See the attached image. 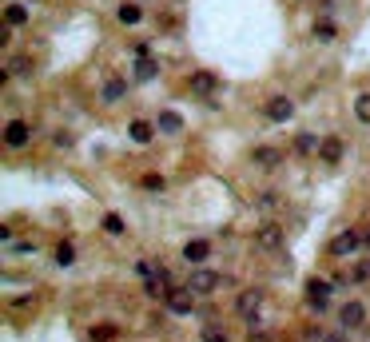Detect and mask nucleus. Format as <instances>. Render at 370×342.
<instances>
[{
    "label": "nucleus",
    "instance_id": "obj_1",
    "mask_svg": "<svg viewBox=\"0 0 370 342\" xmlns=\"http://www.w3.org/2000/svg\"><path fill=\"white\" fill-rule=\"evenodd\" d=\"M187 287H191V291L203 299V294L219 291L223 279H219V271H211V267H191V275H187Z\"/></svg>",
    "mask_w": 370,
    "mask_h": 342
},
{
    "label": "nucleus",
    "instance_id": "obj_2",
    "mask_svg": "<svg viewBox=\"0 0 370 342\" xmlns=\"http://www.w3.org/2000/svg\"><path fill=\"white\" fill-rule=\"evenodd\" d=\"M358 247H366V235L343 231V235H334V239H331V247H327V251H331L334 259H346V255H355Z\"/></svg>",
    "mask_w": 370,
    "mask_h": 342
},
{
    "label": "nucleus",
    "instance_id": "obj_3",
    "mask_svg": "<svg viewBox=\"0 0 370 342\" xmlns=\"http://www.w3.org/2000/svg\"><path fill=\"white\" fill-rule=\"evenodd\" d=\"M255 247H263V251H283L287 247V235L279 223H263L259 231H255Z\"/></svg>",
    "mask_w": 370,
    "mask_h": 342
},
{
    "label": "nucleus",
    "instance_id": "obj_4",
    "mask_svg": "<svg viewBox=\"0 0 370 342\" xmlns=\"http://www.w3.org/2000/svg\"><path fill=\"white\" fill-rule=\"evenodd\" d=\"M307 306L310 310H331V282L327 279H310L307 282Z\"/></svg>",
    "mask_w": 370,
    "mask_h": 342
},
{
    "label": "nucleus",
    "instance_id": "obj_5",
    "mask_svg": "<svg viewBox=\"0 0 370 342\" xmlns=\"http://www.w3.org/2000/svg\"><path fill=\"white\" fill-rule=\"evenodd\" d=\"M263 116L271 123H287L291 116H295V100L291 96H271L267 100V108H263Z\"/></svg>",
    "mask_w": 370,
    "mask_h": 342
},
{
    "label": "nucleus",
    "instance_id": "obj_6",
    "mask_svg": "<svg viewBox=\"0 0 370 342\" xmlns=\"http://www.w3.org/2000/svg\"><path fill=\"white\" fill-rule=\"evenodd\" d=\"M362 322H366V306L358 303V299H350V303L338 306V327L343 330H358Z\"/></svg>",
    "mask_w": 370,
    "mask_h": 342
},
{
    "label": "nucleus",
    "instance_id": "obj_7",
    "mask_svg": "<svg viewBox=\"0 0 370 342\" xmlns=\"http://www.w3.org/2000/svg\"><path fill=\"white\" fill-rule=\"evenodd\" d=\"M28 139H32V123H28V120H8V128H4V147L20 151Z\"/></svg>",
    "mask_w": 370,
    "mask_h": 342
},
{
    "label": "nucleus",
    "instance_id": "obj_8",
    "mask_svg": "<svg viewBox=\"0 0 370 342\" xmlns=\"http://www.w3.org/2000/svg\"><path fill=\"white\" fill-rule=\"evenodd\" d=\"M196 299H199V294L191 291V287H179V291H167V306H172L175 315H187V310L196 306Z\"/></svg>",
    "mask_w": 370,
    "mask_h": 342
},
{
    "label": "nucleus",
    "instance_id": "obj_9",
    "mask_svg": "<svg viewBox=\"0 0 370 342\" xmlns=\"http://www.w3.org/2000/svg\"><path fill=\"white\" fill-rule=\"evenodd\" d=\"M259 306H263V291H243L239 299H235V310H239L243 318H255Z\"/></svg>",
    "mask_w": 370,
    "mask_h": 342
},
{
    "label": "nucleus",
    "instance_id": "obj_10",
    "mask_svg": "<svg viewBox=\"0 0 370 342\" xmlns=\"http://www.w3.org/2000/svg\"><path fill=\"white\" fill-rule=\"evenodd\" d=\"M251 159H255V167L275 171L279 163H283V151H279V147H255V151H251Z\"/></svg>",
    "mask_w": 370,
    "mask_h": 342
},
{
    "label": "nucleus",
    "instance_id": "obj_11",
    "mask_svg": "<svg viewBox=\"0 0 370 342\" xmlns=\"http://www.w3.org/2000/svg\"><path fill=\"white\" fill-rule=\"evenodd\" d=\"M207 255H211V243H207V239H191V243L184 247V259L191 263V267H203V263H207Z\"/></svg>",
    "mask_w": 370,
    "mask_h": 342
},
{
    "label": "nucleus",
    "instance_id": "obj_12",
    "mask_svg": "<svg viewBox=\"0 0 370 342\" xmlns=\"http://www.w3.org/2000/svg\"><path fill=\"white\" fill-rule=\"evenodd\" d=\"M319 159L334 167V163L343 159V139H338V135H327V139H322V147H319Z\"/></svg>",
    "mask_w": 370,
    "mask_h": 342
},
{
    "label": "nucleus",
    "instance_id": "obj_13",
    "mask_svg": "<svg viewBox=\"0 0 370 342\" xmlns=\"http://www.w3.org/2000/svg\"><path fill=\"white\" fill-rule=\"evenodd\" d=\"M187 88H191L196 96H211V92L219 88V80H215V76H211V72H196V76H191V80H187Z\"/></svg>",
    "mask_w": 370,
    "mask_h": 342
},
{
    "label": "nucleus",
    "instance_id": "obj_14",
    "mask_svg": "<svg viewBox=\"0 0 370 342\" xmlns=\"http://www.w3.org/2000/svg\"><path fill=\"white\" fill-rule=\"evenodd\" d=\"M116 20H120V25H139V20H144V8H139L136 0H123L120 8H116Z\"/></svg>",
    "mask_w": 370,
    "mask_h": 342
},
{
    "label": "nucleus",
    "instance_id": "obj_15",
    "mask_svg": "<svg viewBox=\"0 0 370 342\" xmlns=\"http://www.w3.org/2000/svg\"><path fill=\"white\" fill-rule=\"evenodd\" d=\"M156 76H160V60H156V56H136V80H144V84H148V80H156Z\"/></svg>",
    "mask_w": 370,
    "mask_h": 342
},
{
    "label": "nucleus",
    "instance_id": "obj_16",
    "mask_svg": "<svg viewBox=\"0 0 370 342\" xmlns=\"http://www.w3.org/2000/svg\"><path fill=\"white\" fill-rule=\"evenodd\" d=\"M156 128H160V132H167V135H179V132H184V116H179V111H160Z\"/></svg>",
    "mask_w": 370,
    "mask_h": 342
},
{
    "label": "nucleus",
    "instance_id": "obj_17",
    "mask_svg": "<svg viewBox=\"0 0 370 342\" xmlns=\"http://www.w3.org/2000/svg\"><path fill=\"white\" fill-rule=\"evenodd\" d=\"M128 135H132L136 144H151V135H156V123H148V120H132V123H128Z\"/></svg>",
    "mask_w": 370,
    "mask_h": 342
},
{
    "label": "nucleus",
    "instance_id": "obj_18",
    "mask_svg": "<svg viewBox=\"0 0 370 342\" xmlns=\"http://www.w3.org/2000/svg\"><path fill=\"white\" fill-rule=\"evenodd\" d=\"M319 147H322L319 135H310V132L295 135V151H299V156H319Z\"/></svg>",
    "mask_w": 370,
    "mask_h": 342
},
{
    "label": "nucleus",
    "instance_id": "obj_19",
    "mask_svg": "<svg viewBox=\"0 0 370 342\" xmlns=\"http://www.w3.org/2000/svg\"><path fill=\"white\" fill-rule=\"evenodd\" d=\"M4 25L8 28H25L28 25V8L25 4H8V8H4Z\"/></svg>",
    "mask_w": 370,
    "mask_h": 342
},
{
    "label": "nucleus",
    "instance_id": "obj_20",
    "mask_svg": "<svg viewBox=\"0 0 370 342\" xmlns=\"http://www.w3.org/2000/svg\"><path fill=\"white\" fill-rule=\"evenodd\" d=\"M123 96H128V80L111 76L108 84H104V100H108V104H116V100H123Z\"/></svg>",
    "mask_w": 370,
    "mask_h": 342
},
{
    "label": "nucleus",
    "instance_id": "obj_21",
    "mask_svg": "<svg viewBox=\"0 0 370 342\" xmlns=\"http://www.w3.org/2000/svg\"><path fill=\"white\" fill-rule=\"evenodd\" d=\"M355 120L358 123H370V92H358V96H355Z\"/></svg>",
    "mask_w": 370,
    "mask_h": 342
},
{
    "label": "nucleus",
    "instance_id": "obj_22",
    "mask_svg": "<svg viewBox=\"0 0 370 342\" xmlns=\"http://www.w3.org/2000/svg\"><path fill=\"white\" fill-rule=\"evenodd\" d=\"M334 36H338L334 20H315V40H334Z\"/></svg>",
    "mask_w": 370,
    "mask_h": 342
},
{
    "label": "nucleus",
    "instance_id": "obj_23",
    "mask_svg": "<svg viewBox=\"0 0 370 342\" xmlns=\"http://www.w3.org/2000/svg\"><path fill=\"white\" fill-rule=\"evenodd\" d=\"M199 338H203V342H231V338H227V330L215 327V322H207V327L199 330Z\"/></svg>",
    "mask_w": 370,
    "mask_h": 342
},
{
    "label": "nucleus",
    "instance_id": "obj_24",
    "mask_svg": "<svg viewBox=\"0 0 370 342\" xmlns=\"http://www.w3.org/2000/svg\"><path fill=\"white\" fill-rule=\"evenodd\" d=\"M120 334V330L111 327V322H100V327H92V342H111Z\"/></svg>",
    "mask_w": 370,
    "mask_h": 342
},
{
    "label": "nucleus",
    "instance_id": "obj_25",
    "mask_svg": "<svg viewBox=\"0 0 370 342\" xmlns=\"http://www.w3.org/2000/svg\"><path fill=\"white\" fill-rule=\"evenodd\" d=\"M8 72H13V76H32V60H28V56H13Z\"/></svg>",
    "mask_w": 370,
    "mask_h": 342
},
{
    "label": "nucleus",
    "instance_id": "obj_26",
    "mask_svg": "<svg viewBox=\"0 0 370 342\" xmlns=\"http://www.w3.org/2000/svg\"><path fill=\"white\" fill-rule=\"evenodd\" d=\"M72 259H76L72 243H60V247H56V267H72Z\"/></svg>",
    "mask_w": 370,
    "mask_h": 342
},
{
    "label": "nucleus",
    "instance_id": "obj_27",
    "mask_svg": "<svg viewBox=\"0 0 370 342\" xmlns=\"http://www.w3.org/2000/svg\"><path fill=\"white\" fill-rule=\"evenodd\" d=\"M139 187H144V191H163V187H167V179H163V175H144V179H139Z\"/></svg>",
    "mask_w": 370,
    "mask_h": 342
},
{
    "label": "nucleus",
    "instance_id": "obj_28",
    "mask_svg": "<svg viewBox=\"0 0 370 342\" xmlns=\"http://www.w3.org/2000/svg\"><path fill=\"white\" fill-rule=\"evenodd\" d=\"M370 279V263H355V271L346 275V282H366Z\"/></svg>",
    "mask_w": 370,
    "mask_h": 342
},
{
    "label": "nucleus",
    "instance_id": "obj_29",
    "mask_svg": "<svg viewBox=\"0 0 370 342\" xmlns=\"http://www.w3.org/2000/svg\"><path fill=\"white\" fill-rule=\"evenodd\" d=\"M104 231L108 235H123V219L120 215H104Z\"/></svg>",
    "mask_w": 370,
    "mask_h": 342
},
{
    "label": "nucleus",
    "instance_id": "obj_30",
    "mask_svg": "<svg viewBox=\"0 0 370 342\" xmlns=\"http://www.w3.org/2000/svg\"><path fill=\"white\" fill-rule=\"evenodd\" d=\"M136 275H144V279H156V267H151V263H136Z\"/></svg>",
    "mask_w": 370,
    "mask_h": 342
},
{
    "label": "nucleus",
    "instance_id": "obj_31",
    "mask_svg": "<svg viewBox=\"0 0 370 342\" xmlns=\"http://www.w3.org/2000/svg\"><path fill=\"white\" fill-rule=\"evenodd\" d=\"M275 203H279V199H275L271 191H267V196H259V199H255V207H275Z\"/></svg>",
    "mask_w": 370,
    "mask_h": 342
},
{
    "label": "nucleus",
    "instance_id": "obj_32",
    "mask_svg": "<svg viewBox=\"0 0 370 342\" xmlns=\"http://www.w3.org/2000/svg\"><path fill=\"white\" fill-rule=\"evenodd\" d=\"M322 342H343V338H338V334H331V338H322Z\"/></svg>",
    "mask_w": 370,
    "mask_h": 342
},
{
    "label": "nucleus",
    "instance_id": "obj_33",
    "mask_svg": "<svg viewBox=\"0 0 370 342\" xmlns=\"http://www.w3.org/2000/svg\"><path fill=\"white\" fill-rule=\"evenodd\" d=\"M366 247H370V231H366Z\"/></svg>",
    "mask_w": 370,
    "mask_h": 342
}]
</instances>
